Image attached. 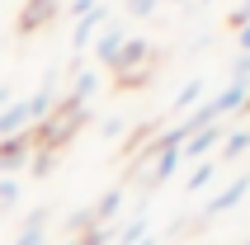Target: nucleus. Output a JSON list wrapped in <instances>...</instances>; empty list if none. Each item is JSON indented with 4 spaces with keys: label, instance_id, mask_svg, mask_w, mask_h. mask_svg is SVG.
Here are the masks:
<instances>
[{
    "label": "nucleus",
    "instance_id": "nucleus-1",
    "mask_svg": "<svg viewBox=\"0 0 250 245\" xmlns=\"http://www.w3.org/2000/svg\"><path fill=\"white\" fill-rule=\"evenodd\" d=\"M38 127V113H33V104L28 99H10L5 109H0V142L5 137H24Z\"/></svg>",
    "mask_w": 250,
    "mask_h": 245
},
{
    "label": "nucleus",
    "instance_id": "nucleus-2",
    "mask_svg": "<svg viewBox=\"0 0 250 245\" xmlns=\"http://www.w3.org/2000/svg\"><path fill=\"white\" fill-rule=\"evenodd\" d=\"M28 156H33V132L5 137V142H0V175H19Z\"/></svg>",
    "mask_w": 250,
    "mask_h": 245
},
{
    "label": "nucleus",
    "instance_id": "nucleus-3",
    "mask_svg": "<svg viewBox=\"0 0 250 245\" xmlns=\"http://www.w3.org/2000/svg\"><path fill=\"white\" fill-rule=\"evenodd\" d=\"M146 61H151V42H146V38H127V42H123V52L113 57V71H118L123 81H132V71L146 66Z\"/></svg>",
    "mask_w": 250,
    "mask_h": 245
},
{
    "label": "nucleus",
    "instance_id": "nucleus-4",
    "mask_svg": "<svg viewBox=\"0 0 250 245\" xmlns=\"http://www.w3.org/2000/svg\"><path fill=\"white\" fill-rule=\"evenodd\" d=\"M109 24V5H95V10H85L81 19H76V33H71V47L81 52V47H90V38H95L99 28Z\"/></svg>",
    "mask_w": 250,
    "mask_h": 245
},
{
    "label": "nucleus",
    "instance_id": "nucleus-5",
    "mask_svg": "<svg viewBox=\"0 0 250 245\" xmlns=\"http://www.w3.org/2000/svg\"><path fill=\"white\" fill-rule=\"evenodd\" d=\"M123 42H127V28L123 24H104V28H99V42H95V61H99V66H113V57L123 52Z\"/></svg>",
    "mask_w": 250,
    "mask_h": 245
},
{
    "label": "nucleus",
    "instance_id": "nucleus-6",
    "mask_svg": "<svg viewBox=\"0 0 250 245\" xmlns=\"http://www.w3.org/2000/svg\"><path fill=\"white\" fill-rule=\"evenodd\" d=\"M217 142H222V122H212V127H198L194 137H184L180 156H184V161H203V156H208Z\"/></svg>",
    "mask_w": 250,
    "mask_h": 245
},
{
    "label": "nucleus",
    "instance_id": "nucleus-7",
    "mask_svg": "<svg viewBox=\"0 0 250 245\" xmlns=\"http://www.w3.org/2000/svg\"><path fill=\"white\" fill-rule=\"evenodd\" d=\"M246 193H250V175H236V179H231V184H227V189L208 203V207H203V212H208V217H222V212H231V207H236Z\"/></svg>",
    "mask_w": 250,
    "mask_h": 245
},
{
    "label": "nucleus",
    "instance_id": "nucleus-8",
    "mask_svg": "<svg viewBox=\"0 0 250 245\" xmlns=\"http://www.w3.org/2000/svg\"><path fill=\"white\" fill-rule=\"evenodd\" d=\"M47 222H52V212H47V207L28 212V222H24V231L14 236V245H47Z\"/></svg>",
    "mask_w": 250,
    "mask_h": 245
},
{
    "label": "nucleus",
    "instance_id": "nucleus-9",
    "mask_svg": "<svg viewBox=\"0 0 250 245\" xmlns=\"http://www.w3.org/2000/svg\"><path fill=\"white\" fill-rule=\"evenodd\" d=\"M95 90H99V71H95V66H85L81 76L71 81V90H66V104H76V109H85Z\"/></svg>",
    "mask_w": 250,
    "mask_h": 245
},
{
    "label": "nucleus",
    "instance_id": "nucleus-10",
    "mask_svg": "<svg viewBox=\"0 0 250 245\" xmlns=\"http://www.w3.org/2000/svg\"><path fill=\"white\" fill-rule=\"evenodd\" d=\"M146 236H151V231H146V212H137L127 226H118V231H113V241H118V245H142Z\"/></svg>",
    "mask_w": 250,
    "mask_h": 245
},
{
    "label": "nucleus",
    "instance_id": "nucleus-11",
    "mask_svg": "<svg viewBox=\"0 0 250 245\" xmlns=\"http://www.w3.org/2000/svg\"><path fill=\"white\" fill-rule=\"evenodd\" d=\"M19 193H24L19 175H0V212H10V207H19Z\"/></svg>",
    "mask_w": 250,
    "mask_h": 245
},
{
    "label": "nucleus",
    "instance_id": "nucleus-12",
    "mask_svg": "<svg viewBox=\"0 0 250 245\" xmlns=\"http://www.w3.org/2000/svg\"><path fill=\"white\" fill-rule=\"evenodd\" d=\"M203 95H208V85H203V81H189L180 95H175V109H194V104H203Z\"/></svg>",
    "mask_w": 250,
    "mask_h": 245
},
{
    "label": "nucleus",
    "instance_id": "nucleus-13",
    "mask_svg": "<svg viewBox=\"0 0 250 245\" xmlns=\"http://www.w3.org/2000/svg\"><path fill=\"white\" fill-rule=\"evenodd\" d=\"M246 146H250V127H241V132H231V137L222 142V161H236Z\"/></svg>",
    "mask_w": 250,
    "mask_h": 245
},
{
    "label": "nucleus",
    "instance_id": "nucleus-14",
    "mask_svg": "<svg viewBox=\"0 0 250 245\" xmlns=\"http://www.w3.org/2000/svg\"><path fill=\"white\" fill-rule=\"evenodd\" d=\"M217 165H222V161H203V165H198L194 175H189V193H198V189H208V179L217 175Z\"/></svg>",
    "mask_w": 250,
    "mask_h": 245
},
{
    "label": "nucleus",
    "instance_id": "nucleus-15",
    "mask_svg": "<svg viewBox=\"0 0 250 245\" xmlns=\"http://www.w3.org/2000/svg\"><path fill=\"white\" fill-rule=\"evenodd\" d=\"M28 10H33V14H28V19H24V28H33V24H38V19H42V24H47V19H52V0H33Z\"/></svg>",
    "mask_w": 250,
    "mask_h": 245
},
{
    "label": "nucleus",
    "instance_id": "nucleus-16",
    "mask_svg": "<svg viewBox=\"0 0 250 245\" xmlns=\"http://www.w3.org/2000/svg\"><path fill=\"white\" fill-rule=\"evenodd\" d=\"M156 5H161V0H127V10L137 14V19H146V14H156Z\"/></svg>",
    "mask_w": 250,
    "mask_h": 245
},
{
    "label": "nucleus",
    "instance_id": "nucleus-17",
    "mask_svg": "<svg viewBox=\"0 0 250 245\" xmlns=\"http://www.w3.org/2000/svg\"><path fill=\"white\" fill-rule=\"evenodd\" d=\"M236 42H241V52H250V24H241V38Z\"/></svg>",
    "mask_w": 250,
    "mask_h": 245
},
{
    "label": "nucleus",
    "instance_id": "nucleus-18",
    "mask_svg": "<svg viewBox=\"0 0 250 245\" xmlns=\"http://www.w3.org/2000/svg\"><path fill=\"white\" fill-rule=\"evenodd\" d=\"M10 99H14V90H10V85H0V109H5Z\"/></svg>",
    "mask_w": 250,
    "mask_h": 245
},
{
    "label": "nucleus",
    "instance_id": "nucleus-19",
    "mask_svg": "<svg viewBox=\"0 0 250 245\" xmlns=\"http://www.w3.org/2000/svg\"><path fill=\"white\" fill-rule=\"evenodd\" d=\"M142 245H161V241H156V236H146V241H142Z\"/></svg>",
    "mask_w": 250,
    "mask_h": 245
},
{
    "label": "nucleus",
    "instance_id": "nucleus-20",
    "mask_svg": "<svg viewBox=\"0 0 250 245\" xmlns=\"http://www.w3.org/2000/svg\"><path fill=\"white\" fill-rule=\"evenodd\" d=\"M170 5H184V0H170Z\"/></svg>",
    "mask_w": 250,
    "mask_h": 245
}]
</instances>
